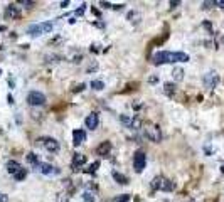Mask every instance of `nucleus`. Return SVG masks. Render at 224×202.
I'll return each mask as SVG.
<instances>
[{
  "instance_id": "obj_1",
  "label": "nucleus",
  "mask_w": 224,
  "mask_h": 202,
  "mask_svg": "<svg viewBox=\"0 0 224 202\" xmlns=\"http://www.w3.org/2000/svg\"><path fill=\"white\" fill-rule=\"evenodd\" d=\"M189 54L185 52H172V51H160L153 56V64H175V62H187Z\"/></svg>"
},
{
  "instance_id": "obj_2",
  "label": "nucleus",
  "mask_w": 224,
  "mask_h": 202,
  "mask_svg": "<svg viewBox=\"0 0 224 202\" xmlns=\"http://www.w3.org/2000/svg\"><path fill=\"white\" fill-rule=\"evenodd\" d=\"M54 22L52 20H47V22H39V24H31L27 27V34L32 37H37V36H42V34H49V32L54 29Z\"/></svg>"
},
{
  "instance_id": "obj_3",
  "label": "nucleus",
  "mask_w": 224,
  "mask_h": 202,
  "mask_svg": "<svg viewBox=\"0 0 224 202\" xmlns=\"http://www.w3.org/2000/svg\"><path fill=\"white\" fill-rule=\"evenodd\" d=\"M143 131H145V136L150 141H153V143H160L162 141V131L157 125L147 123L145 126H143Z\"/></svg>"
},
{
  "instance_id": "obj_4",
  "label": "nucleus",
  "mask_w": 224,
  "mask_h": 202,
  "mask_svg": "<svg viewBox=\"0 0 224 202\" xmlns=\"http://www.w3.org/2000/svg\"><path fill=\"white\" fill-rule=\"evenodd\" d=\"M174 182L169 180V179H165V177H155L153 180H152V189H155V190H172L174 189Z\"/></svg>"
},
{
  "instance_id": "obj_5",
  "label": "nucleus",
  "mask_w": 224,
  "mask_h": 202,
  "mask_svg": "<svg viewBox=\"0 0 224 202\" xmlns=\"http://www.w3.org/2000/svg\"><path fill=\"white\" fill-rule=\"evenodd\" d=\"M34 168H36V172L44 174V175H58L59 174L58 167L51 165V163H46V162H37L36 165H34Z\"/></svg>"
},
{
  "instance_id": "obj_6",
  "label": "nucleus",
  "mask_w": 224,
  "mask_h": 202,
  "mask_svg": "<svg viewBox=\"0 0 224 202\" xmlns=\"http://www.w3.org/2000/svg\"><path fill=\"white\" fill-rule=\"evenodd\" d=\"M145 165H147V155H145V152L138 150L135 155H133V168H135L136 174H140V172L145 168Z\"/></svg>"
},
{
  "instance_id": "obj_7",
  "label": "nucleus",
  "mask_w": 224,
  "mask_h": 202,
  "mask_svg": "<svg viewBox=\"0 0 224 202\" xmlns=\"http://www.w3.org/2000/svg\"><path fill=\"white\" fill-rule=\"evenodd\" d=\"M37 143H41L44 148H46L49 153H58L59 152V141L54 140V138H41V140H37Z\"/></svg>"
},
{
  "instance_id": "obj_8",
  "label": "nucleus",
  "mask_w": 224,
  "mask_h": 202,
  "mask_svg": "<svg viewBox=\"0 0 224 202\" xmlns=\"http://www.w3.org/2000/svg\"><path fill=\"white\" fill-rule=\"evenodd\" d=\"M202 81H204V86L207 89H214L219 83V74L216 73V71H209V73L204 74Z\"/></svg>"
},
{
  "instance_id": "obj_9",
  "label": "nucleus",
  "mask_w": 224,
  "mask_h": 202,
  "mask_svg": "<svg viewBox=\"0 0 224 202\" xmlns=\"http://www.w3.org/2000/svg\"><path fill=\"white\" fill-rule=\"evenodd\" d=\"M27 103L31 106H42L46 103V96L42 93H39V91H31L27 94Z\"/></svg>"
},
{
  "instance_id": "obj_10",
  "label": "nucleus",
  "mask_w": 224,
  "mask_h": 202,
  "mask_svg": "<svg viewBox=\"0 0 224 202\" xmlns=\"http://www.w3.org/2000/svg\"><path fill=\"white\" fill-rule=\"evenodd\" d=\"M84 125H86V128L89 130H96L99 125V116L98 113H89L88 116H86V120H84Z\"/></svg>"
},
{
  "instance_id": "obj_11",
  "label": "nucleus",
  "mask_w": 224,
  "mask_h": 202,
  "mask_svg": "<svg viewBox=\"0 0 224 202\" xmlns=\"http://www.w3.org/2000/svg\"><path fill=\"white\" fill-rule=\"evenodd\" d=\"M86 163V157L81 155V153H76V155L73 157V163H71V168H73L74 172H78L81 167Z\"/></svg>"
},
{
  "instance_id": "obj_12",
  "label": "nucleus",
  "mask_w": 224,
  "mask_h": 202,
  "mask_svg": "<svg viewBox=\"0 0 224 202\" xmlns=\"http://www.w3.org/2000/svg\"><path fill=\"white\" fill-rule=\"evenodd\" d=\"M86 141V133L84 130H74L73 131V143L74 145H81Z\"/></svg>"
},
{
  "instance_id": "obj_13",
  "label": "nucleus",
  "mask_w": 224,
  "mask_h": 202,
  "mask_svg": "<svg viewBox=\"0 0 224 202\" xmlns=\"http://www.w3.org/2000/svg\"><path fill=\"white\" fill-rule=\"evenodd\" d=\"M109 150H111V143H109V141H103V143L96 148L98 155H101V157H106L109 153Z\"/></svg>"
},
{
  "instance_id": "obj_14",
  "label": "nucleus",
  "mask_w": 224,
  "mask_h": 202,
  "mask_svg": "<svg viewBox=\"0 0 224 202\" xmlns=\"http://www.w3.org/2000/svg\"><path fill=\"white\" fill-rule=\"evenodd\" d=\"M20 168H22V167L19 165L15 160H9V162H7V172H9V174H12V175H15V174L20 170Z\"/></svg>"
},
{
  "instance_id": "obj_15",
  "label": "nucleus",
  "mask_w": 224,
  "mask_h": 202,
  "mask_svg": "<svg viewBox=\"0 0 224 202\" xmlns=\"http://www.w3.org/2000/svg\"><path fill=\"white\" fill-rule=\"evenodd\" d=\"M20 15V12H19V9H17L15 5H9L5 10V17H9V19H17V17Z\"/></svg>"
},
{
  "instance_id": "obj_16",
  "label": "nucleus",
  "mask_w": 224,
  "mask_h": 202,
  "mask_svg": "<svg viewBox=\"0 0 224 202\" xmlns=\"http://www.w3.org/2000/svg\"><path fill=\"white\" fill-rule=\"evenodd\" d=\"M128 20H130L131 24H138V22L142 20V14L140 12H136V10L128 12Z\"/></svg>"
},
{
  "instance_id": "obj_17",
  "label": "nucleus",
  "mask_w": 224,
  "mask_h": 202,
  "mask_svg": "<svg viewBox=\"0 0 224 202\" xmlns=\"http://www.w3.org/2000/svg\"><path fill=\"white\" fill-rule=\"evenodd\" d=\"M56 202H69V192L68 190L59 192L58 195H56Z\"/></svg>"
},
{
  "instance_id": "obj_18",
  "label": "nucleus",
  "mask_w": 224,
  "mask_h": 202,
  "mask_svg": "<svg viewBox=\"0 0 224 202\" xmlns=\"http://www.w3.org/2000/svg\"><path fill=\"white\" fill-rule=\"evenodd\" d=\"M83 201H84V202H94V201H96V195H94V192L86 190V192L83 194Z\"/></svg>"
},
{
  "instance_id": "obj_19",
  "label": "nucleus",
  "mask_w": 224,
  "mask_h": 202,
  "mask_svg": "<svg viewBox=\"0 0 224 202\" xmlns=\"http://www.w3.org/2000/svg\"><path fill=\"white\" fill-rule=\"evenodd\" d=\"M113 179H115V180L118 182V184H123V185H125V184H128V179H126L125 175L118 174V172H113Z\"/></svg>"
},
{
  "instance_id": "obj_20",
  "label": "nucleus",
  "mask_w": 224,
  "mask_h": 202,
  "mask_svg": "<svg viewBox=\"0 0 224 202\" xmlns=\"http://www.w3.org/2000/svg\"><path fill=\"white\" fill-rule=\"evenodd\" d=\"M174 78H175V81H182L184 79V69H180V67H175L172 71Z\"/></svg>"
},
{
  "instance_id": "obj_21",
  "label": "nucleus",
  "mask_w": 224,
  "mask_h": 202,
  "mask_svg": "<svg viewBox=\"0 0 224 202\" xmlns=\"http://www.w3.org/2000/svg\"><path fill=\"white\" fill-rule=\"evenodd\" d=\"M163 91H165V94H170L172 93H175V84H172V83H165V86H163Z\"/></svg>"
},
{
  "instance_id": "obj_22",
  "label": "nucleus",
  "mask_w": 224,
  "mask_h": 202,
  "mask_svg": "<svg viewBox=\"0 0 224 202\" xmlns=\"http://www.w3.org/2000/svg\"><path fill=\"white\" fill-rule=\"evenodd\" d=\"M26 177H27V170H26V168H20V170L14 175V179H15V180H24Z\"/></svg>"
},
{
  "instance_id": "obj_23",
  "label": "nucleus",
  "mask_w": 224,
  "mask_h": 202,
  "mask_svg": "<svg viewBox=\"0 0 224 202\" xmlns=\"http://www.w3.org/2000/svg\"><path fill=\"white\" fill-rule=\"evenodd\" d=\"M91 88L96 89V91H101L104 88V83L103 81H91Z\"/></svg>"
},
{
  "instance_id": "obj_24",
  "label": "nucleus",
  "mask_w": 224,
  "mask_h": 202,
  "mask_svg": "<svg viewBox=\"0 0 224 202\" xmlns=\"http://www.w3.org/2000/svg\"><path fill=\"white\" fill-rule=\"evenodd\" d=\"M27 162H31V163H34V165H36L39 160H37L36 153H27Z\"/></svg>"
},
{
  "instance_id": "obj_25",
  "label": "nucleus",
  "mask_w": 224,
  "mask_h": 202,
  "mask_svg": "<svg viewBox=\"0 0 224 202\" xmlns=\"http://www.w3.org/2000/svg\"><path fill=\"white\" fill-rule=\"evenodd\" d=\"M130 201V195H121V197H118V199H115V202H128Z\"/></svg>"
},
{
  "instance_id": "obj_26",
  "label": "nucleus",
  "mask_w": 224,
  "mask_h": 202,
  "mask_svg": "<svg viewBox=\"0 0 224 202\" xmlns=\"http://www.w3.org/2000/svg\"><path fill=\"white\" fill-rule=\"evenodd\" d=\"M214 5H216V7H219V9H223V10H224V0H216V2H214Z\"/></svg>"
},
{
  "instance_id": "obj_27",
  "label": "nucleus",
  "mask_w": 224,
  "mask_h": 202,
  "mask_svg": "<svg viewBox=\"0 0 224 202\" xmlns=\"http://www.w3.org/2000/svg\"><path fill=\"white\" fill-rule=\"evenodd\" d=\"M98 167H99V162H94L93 165L89 167V172H96V168H98Z\"/></svg>"
},
{
  "instance_id": "obj_28",
  "label": "nucleus",
  "mask_w": 224,
  "mask_h": 202,
  "mask_svg": "<svg viewBox=\"0 0 224 202\" xmlns=\"http://www.w3.org/2000/svg\"><path fill=\"white\" fill-rule=\"evenodd\" d=\"M84 7H86V5H84V4H83V5H81V7H79L78 10H76V15H83V14H84Z\"/></svg>"
},
{
  "instance_id": "obj_29",
  "label": "nucleus",
  "mask_w": 224,
  "mask_h": 202,
  "mask_svg": "<svg viewBox=\"0 0 224 202\" xmlns=\"http://www.w3.org/2000/svg\"><path fill=\"white\" fill-rule=\"evenodd\" d=\"M9 201V197L5 195V194H2V192H0V202H7Z\"/></svg>"
},
{
  "instance_id": "obj_30",
  "label": "nucleus",
  "mask_w": 224,
  "mask_h": 202,
  "mask_svg": "<svg viewBox=\"0 0 224 202\" xmlns=\"http://www.w3.org/2000/svg\"><path fill=\"white\" fill-rule=\"evenodd\" d=\"M83 89H84V84L81 83V84H79V86H78V88L74 89V91H83Z\"/></svg>"
},
{
  "instance_id": "obj_31",
  "label": "nucleus",
  "mask_w": 224,
  "mask_h": 202,
  "mask_svg": "<svg viewBox=\"0 0 224 202\" xmlns=\"http://www.w3.org/2000/svg\"><path fill=\"white\" fill-rule=\"evenodd\" d=\"M179 4H180V2H177V0H175V2H170V5H172V7H177Z\"/></svg>"
}]
</instances>
